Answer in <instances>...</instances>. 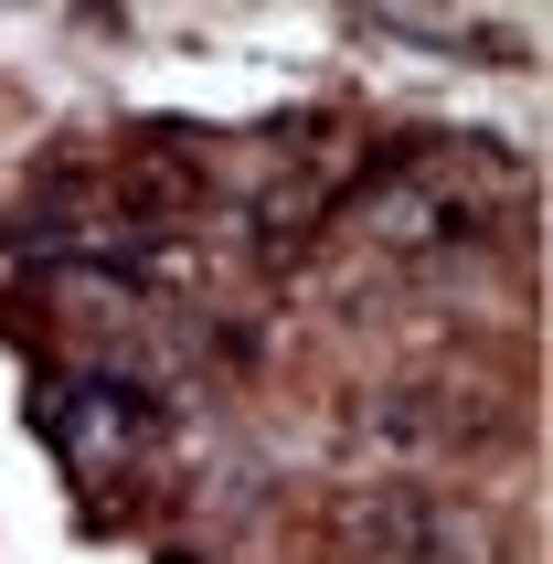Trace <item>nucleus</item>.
I'll return each instance as SVG.
<instances>
[{"instance_id":"1","label":"nucleus","mask_w":553,"mask_h":564,"mask_svg":"<svg viewBox=\"0 0 553 564\" xmlns=\"http://www.w3.org/2000/svg\"><path fill=\"white\" fill-rule=\"evenodd\" d=\"M43 426H54L75 479H128L150 458V437H160V415H150L139 383H54L43 394Z\"/></svg>"}]
</instances>
